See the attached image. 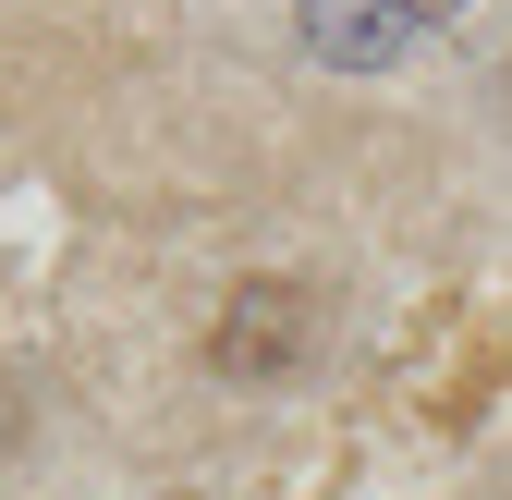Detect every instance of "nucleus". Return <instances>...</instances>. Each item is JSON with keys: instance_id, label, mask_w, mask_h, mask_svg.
I'll use <instances>...</instances> for the list:
<instances>
[{"instance_id": "obj_2", "label": "nucleus", "mask_w": 512, "mask_h": 500, "mask_svg": "<svg viewBox=\"0 0 512 500\" xmlns=\"http://www.w3.org/2000/svg\"><path fill=\"white\" fill-rule=\"evenodd\" d=\"M293 13H305V49L330 61V74H378V61L415 49L427 0H293Z\"/></svg>"}, {"instance_id": "obj_1", "label": "nucleus", "mask_w": 512, "mask_h": 500, "mask_svg": "<svg viewBox=\"0 0 512 500\" xmlns=\"http://www.w3.org/2000/svg\"><path fill=\"white\" fill-rule=\"evenodd\" d=\"M305 342H317V293H305V281H232V305L208 318V366H220V379H244V391L293 379Z\"/></svg>"}]
</instances>
